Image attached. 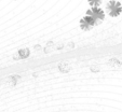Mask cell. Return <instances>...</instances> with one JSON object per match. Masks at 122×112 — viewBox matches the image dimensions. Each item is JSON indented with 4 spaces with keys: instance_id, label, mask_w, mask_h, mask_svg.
I'll return each mask as SVG.
<instances>
[{
    "instance_id": "1",
    "label": "cell",
    "mask_w": 122,
    "mask_h": 112,
    "mask_svg": "<svg viewBox=\"0 0 122 112\" xmlns=\"http://www.w3.org/2000/svg\"><path fill=\"white\" fill-rule=\"evenodd\" d=\"M107 10H108V13L110 16H118L122 11V7L119 2L117 1H110V2L107 5Z\"/></svg>"
},
{
    "instance_id": "2",
    "label": "cell",
    "mask_w": 122,
    "mask_h": 112,
    "mask_svg": "<svg viewBox=\"0 0 122 112\" xmlns=\"http://www.w3.org/2000/svg\"><path fill=\"white\" fill-rule=\"evenodd\" d=\"M96 24V19L91 15H86L80 21V27L83 30H89Z\"/></svg>"
},
{
    "instance_id": "3",
    "label": "cell",
    "mask_w": 122,
    "mask_h": 112,
    "mask_svg": "<svg viewBox=\"0 0 122 112\" xmlns=\"http://www.w3.org/2000/svg\"><path fill=\"white\" fill-rule=\"evenodd\" d=\"M88 15H91L95 18V19H99V21H103L104 17H105V14H104V11L98 8L94 7L93 9H91L90 11L88 12Z\"/></svg>"
},
{
    "instance_id": "4",
    "label": "cell",
    "mask_w": 122,
    "mask_h": 112,
    "mask_svg": "<svg viewBox=\"0 0 122 112\" xmlns=\"http://www.w3.org/2000/svg\"><path fill=\"white\" fill-rule=\"evenodd\" d=\"M29 50L28 49H23V50L19 51V58H22V59H25L26 57L29 56Z\"/></svg>"
},
{
    "instance_id": "5",
    "label": "cell",
    "mask_w": 122,
    "mask_h": 112,
    "mask_svg": "<svg viewBox=\"0 0 122 112\" xmlns=\"http://www.w3.org/2000/svg\"><path fill=\"white\" fill-rule=\"evenodd\" d=\"M58 69H60V71H62V72H68V71L70 70V67H69L66 63H63V64H61L60 66H58Z\"/></svg>"
},
{
    "instance_id": "6",
    "label": "cell",
    "mask_w": 122,
    "mask_h": 112,
    "mask_svg": "<svg viewBox=\"0 0 122 112\" xmlns=\"http://www.w3.org/2000/svg\"><path fill=\"white\" fill-rule=\"evenodd\" d=\"M102 0H89V3H90L91 5H93V7H97L98 5H101Z\"/></svg>"
}]
</instances>
